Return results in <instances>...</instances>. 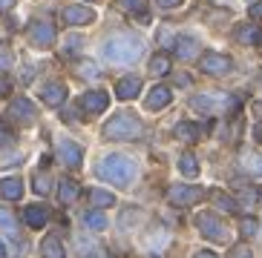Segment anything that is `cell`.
Returning <instances> with one entry per match:
<instances>
[{"instance_id": "cell-1", "label": "cell", "mask_w": 262, "mask_h": 258, "mask_svg": "<svg viewBox=\"0 0 262 258\" xmlns=\"http://www.w3.org/2000/svg\"><path fill=\"white\" fill-rule=\"evenodd\" d=\"M139 175L136 161L127 158V155H107V158L98 164V178L116 184V187H130Z\"/></svg>"}, {"instance_id": "cell-2", "label": "cell", "mask_w": 262, "mask_h": 258, "mask_svg": "<svg viewBox=\"0 0 262 258\" xmlns=\"http://www.w3.org/2000/svg\"><path fill=\"white\" fill-rule=\"evenodd\" d=\"M141 55V38L130 32H118L113 38L104 40V58L113 63H133Z\"/></svg>"}, {"instance_id": "cell-3", "label": "cell", "mask_w": 262, "mask_h": 258, "mask_svg": "<svg viewBox=\"0 0 262 258\" xmlns=\"http://www.w3.org/2000/svg\"><path fill=\"white\" fill-rule=\"evenodd\" d=\"M101 132H104L107 141H139V138L144 135V123H141L133 112H121V115H116V118H110Z\"/></svg>"}, {"instance_id": "cell-4", "label": "cell", "mask_w": 262, "mask_h": 258, "mask_svg": "<svg viewBox=\"0 0 262 258\" xmlns=\"http://www.w3.org/2000/svg\"><path fill=\"white\" fill-rule=\"evenodd\" d=\"M196 227L210 241H228V227L216 218V213H199L196 215Z\"/></svg>"}, {"instance_id": "cell-5", "label": "cell", "mask_w": 262, "mask_h": 258, "mask_svg": "<svg viewBox=\"0 0 262 258\" xmlns=\"http://www.w3.org/2000/svg\"><path fill=\"white\" fill-rule=\"evenodd\" d=\"M202 195H205V190H202V187H193V184H173L170 192H167L170 204H176V207H190V204H196Z\"/></svg>"}, {"instance_id": "cell-6", "label": "cell", "mask_w": 262, "mask_h": 258, "mask_svg": "<svg viewBox=\"0 0 262 258\" xmlns=\"http://www.w3.org/2000/svg\"><path fill=\"white\" fill-rule=\"evenodd\" d=\"M199 69H202V72H208V75H228V72L233 69V61L228 58V55L208 52V55H202Z\"/></svg>"}, {"instance_id": "cell-7", "label": "cell", "mask_w": 262, "mask_h": 258, "mask_svg": "<svg viewBox=\"0 0 262 258\" xmlns=\"http://www.w3.org/2000/svg\"><path fill=\"white\" fill-rule=\"evenodd\" d=\"M29 40H32V46H38V49L52 46L55 43V26L49 20H35L29 26Z\"/></svg>"}, {"instance_id": "cell-8", "label": "cell", "mask_w": 262, "mask_h": 258, "mask_svg": "<svg viewBox=\"0 0 262 258\" xmlns=\"http://www.w3.org/2000/svg\"><path fill=\"white\" fill-rule=\"evenodd\" d=\"M107 107H110V95H107L104 89L86 92L84 98H81V109H84L86 115H101Z\"/></svg>"}, {"instance_id": "cell-9", "label": "cell", "mask_w": 262, "mask_h": 258, "mask_svg": "<svg viewBox=\"0 0 262 258\" xmlns=\"http://www.w3.org/2000/svg\"><path fill=\"white\" fill-rule=\"evenodd\" d=\"M61 17H63L67 26H86V23L95 20V12L93 9H86V6H67Z\"/></svg>"}, {"instance_id": "cell-10", "label": "cell", "mask_w": 262, "mask_h": 258, "mask_svg": "<svg viewBox=\"0 0 262 258\" xmlns=\"http://www.w3.org/2000/svg\"><path fill=\"white\" fill-rule=\"evenodd\" d=\"M58 158H61L70 169H75V167H81L84 152H81V146H78V144H72V141H67V138H63L61 144H58Z\"/></svg>"}, {"instance_id": "cell-11", "label": "cell", "mask_w": 262, "mask_h": 258, "mask_svg": "<svg viewBox=\"0 0 262 258\" xmlns=\"http://www.w3.org/2000/svg\"><path fill=\"white\" fill-rule=\"evenodd\" d=\"M9 115H15L20 123H32L35 121V115H38V109H35V104H32L29 98H17V100H12Z\"/></svg>"}, {"instance_id": "cell-12", "label": "cell", "mask_w": 262, "mask_h": 258, "mask_svg": "<svg viewBox=\"0 0 262 258\" xmlns=\"http://www.w3.org/2000/svg\"><path fill=\"white\" fill-rule=\"evenodd\" d=\"M139 92H141V81L136 75H127V78H121L118 81V86H116V95L121 100H133V98H139Z\"/></svg>"}, {"instance_id": "cell-13", "label": "cell", "mask_w": 262, "mask_h": 258, "mask_svg": "<svg viewBox=\"0 0 262 258\" xmlns=\"http://www.w3.org/2000/svg\"><path fill=\"white\" fill-rule=\"evenodd\" d=\"M24 221L29 224L32 229H40V227H47V221H49V210L47 207H40V204H32L24 210Z\"/></svg>"}, {"instance_id": "cell-14", "label": "cell", "mask_w": 262, "mask_h": 258, "mask_svg": "<svg viewBox=\"0 0 262 258\" xmlns=\"http://www.w3.org/2000/svg\"><path fill=\"white\" fill-rule=\"evenodd\" d=\"M170 100H173V92H170L167 86H153V89L147 92L144 107L147 109H162V107H167Z\"/></svg>"}, {"instance_id": "cell-15", "label": "cell", "mask_w": 262, "mask_h": 258, "mask_svg": "<svg viewBox=\"0 0 262 258\" xmlns=\"http://www.w3.org/2000/svg\"><path fill=\"white\" fill-rule=\"evenodd\" d=\"M40 100H43L47 107H61L63 100H67V86L63 84H47L43 92H40Z\"/></svg>"}, {"instance_id": "cell-16", "label": "cell", "mask_w": 262, "mask_h": 258, "mask_svg": "<svg viewBox=\"0 0 262 258\" xmlns=\"http://www.w3.org/2000/svg\"><path fill=\"white\" fill-rule=\"evenodd\" d=\"M176 55L182 58V61H193V58L199 55V40L190 38V35H182V38H176Z\"/></svg>"}, {"instance_id": "cell-17", "label": "cell", "mask_w": 262, "mask_h": 258, "mask_svg": "<svg viewBox=\"0 0 262 258\" xmlns=\"http://www.w3.org/2000/svg\"><path fill=\"white\" fill-rule=\"evenodd\" d=\"M20 195H24V184H20V178H3V181H0V198L17 201Z\"/></svg>"}, {"instance_id": "cell-18", "label": "cell", "mask_w": 262, "mask_h": 258, "mask_svg": "<svg viewBox=\"0 0 262 258\" xmlns=\"http://www.w3.org/2000/svg\"><path fill=\"white\" fill-rule=\"evenodd\" d=\"M236 40L242 46H259L262 43V29L254 26V23H248V26H242V29L236 32Z\"/></svg>"}, {"instance_id": "cell-19", "label": "cell", "mask_w": 262, "mask_h": 258, "mask_svg": "<svg viewBox=\"0 0 262 258\" xmlns=\"http://www.w3.org/2000/svg\"><path fill=\"white\" fill-rule=\"evenodd\" d=\"M81 190H78V184L70 181V178H63L61 187H58V198H61V204H75Z\"/></svg>"}, {"instance_id": "cell-20", "label": "cell", "mask_w": 262, "mask_h": 258, "mask_svg": "<svg viewBox=\"0 0 262 258\" xmlns=\"http://www.w3.org/2000/svg\"><path fill=\"white\" fill-rule=\"evenodd\" d=\"M40 252H43V258H63L67 252H63V244L58 241L55 236H47L43 238V244H40Z\"/></svg>"}, {"instance_id": "cell-21", "label": "cell", "mask_w": 262, "mask_h": 258, "mask_svg": "<svg viewBox=\"0 0 262 258\" xmlns=\"http://www.w3.org/2000/svg\"><path fill=\"white\" fill-rule=\"evenodd\" d=\"M199 135H202V129L196 126L193 121H182L176 126V138H179V141H199Z\"/></svg>"}, {"instance_id": "cell-22", "label": "cell", "mask_w": 262, "mask_h": 258, "mask_svg": "<svg viewBox=\"0 0 262 258\" xmlns=\"http://www.w3.org/2000/svg\"><path fill=\"white\" fill-rule=\"evenodd\" d=\"M179 169H182V175H187V178H196V175H199V161H196V155H193V152H185V155L179 158Z\"/></svg>"}, {"instance_id": "cell-23", "label": "cell", "mask_w": 262, "mask_h": 258, "mask_svg": "<svg viewBox=\"0 0 262 258\" xmlns=\"http://www.w3.org/2000/svg\"><path fill=\"white\" fill-rule=\"evenodd\" d=\"M242 169H248L251 175H262V155L245 152V155H242Z\"/></svg>"}, {"instance_id": "cell-24", "label": "cell", "mask_w": 262, "mask_h": 258, "mask_svg": "<svg viewBox=\"0 0 262 258\" xmlns=\"http://www.w3.org/2000/svg\"><path fill=\"white\" fill-rule=\"evenodd\" d=\"M0 229L9 233V236H17V221H15V215L9 213L6 207H0Z\"/></svg>"}, {"instance_id": "cell-25", "label": "cell", "mask_w": 262, "mask_h": 258, "mask_svg": "<svg viewBox=\"0 0 262 258\" xmlns=\"http://www.w3.org/2000/svg\"><path fill=\"white\" fill-rule=\"evenodd\" d=\"M78 255L81 258H95V255H101V247L95 241H90V238H78Z\"/></svg>"}, {"instance_id": "cell-26", "label": "cell", "mask_w": 262, "mask_h": 258, "mask_svg": "<svg viewBox=\"0 0 262 258\" xmlns=\"http://www.w3.org/2000/svg\"><path fill=\"white\" fill-rule=\"evenodd\" d=\"M90 201H93L95 207H113L116 204V195L107 190H90Z\"/></svg>"}, {"instance_id": "cell-27", "label": "cell", "mask_w": 262, "mask_h": 258, "mask_svg": "<svg viewBox=\"0 0 262 258\" xmlns=\"http://www.w3.org/2000/svg\"><path fill=\"white\" fill-rule=\"evenodd\" d=\"M213 204L219 207V210H225V213H236L239 201H233L228 192H213Z\"/></svg>"}, {"instance_id": "cell-28", "label": "cell", "mask_w": 262, "mask_h": 258, "mask_svg": "<svg viewBox=\"0 0 262 258\" xmlns=\"http://www.w3.org/2000/svg\"><path fill=\"white\" fill-rule=\"evenodd\" d=\"M86 227L95 229V233H101V229H107V215L98 213V210H93V213H86Z\"/></svg>"}, {"instance_id": "cell-29", "label": "cell", "mask_w": 262, "mask_h": 258, "mask_svg": "<svg viewBox=\"0 0 262 258\" xmlns=\"http://www.w3.org/2000/svg\"><path fill=\"white\" fill-rule=\"evenodd\" d=\"M150 72H153V75H167L170 72V58L167 55H156L153 61H150Z\"/></svg>"}, {"instance_id": "cell-30", "label": "cell", "mask_w": 262, "mask_h": 258, "mask_svg": "<svg viewBox=\"0 0 262 258\" xmlns=\"http://www.w3.org/2000/svg\"><path fill=\"white\" fill-rule=\"evenodd\" d=\"M256 229H259V221H256L254 215H245V218L239 221V233H242L245 238L256 236Z\"/></svg>"}, {"instance_id": "cell-31", "label": "cell", "mask_w": 262, "mask_h": 258, "mask_svg": "<svg viewBox=\"0 0 262 258\" xmlns=\"http://www.w3.org/2000/svg\"><path fill=\"white\" fill-rule=\"evenodd\" d=\"M118 3H121V9L124 12H130V15H144L147 12V0H118Z\"/></svg>"}, {"instance_id": "cell-32", "label": "cell", "mask_w": 262, "mask_h": 258, "mask_svg": "<svg viewBox=\"0 0 262 258\" xmlns=\"http://www.w3.org/2000/svg\"><path fill=\"white\" fill-rule=\"evenodd\" d=\"M78 75L86 78V81H93V78L98 75V72H95V63L93 61H81V63H78Z\"/></svg>"}, {"instance_id": "cell-33", "label": "cell", "mask_w": 262, "mask_h": 258, "mask_svg": "<svg viewBox=\"0 0 262 258\" xmlns=\"http://www.w3.org/2000/svg\"><path fill=\"white\" fill-rule=\"evenodd\" d=\"M35 192H40V195L49 192V178L47 175H35Z\"/></svg>"}, {"instance_id": "cell-34", "label": "cell", "mask_w": 262, "mask_h": 258, "mask_svg": "<svg viewBox=\"0 0 262 258\" xmlns=\"http://www.w3.org/2000/svg\"><path fill=\"white\" fill-rule=\"evenodd\" d=\"M231 258H254V255H251V250H248L245 244H239V247L231 250Z\"/></svg>"}, {"instance_id": "cell-35", "label": "cell", "mask_w": 262, "mask_h": 258, "mask_svg": "<svg viewBox=\"0 0 262 258\" xmlns=\"http://www.w3.org/2000/svg\"><path fill=\"white\" fill-rule=\"evenodd\" d=\"M9 66H12V52H9V49H0V72L9 69Z\"/></svg>"}, {"instance_id": "cell-36", "label": "cell", "mask_w": 262, "mask_h": 258, "mask_svg": "<svg viewBox=\"0 0 262 258\" xmlns=\"http://www.w3.org/2000/svg\"><path fill=\"white\" fill-rule=\"evenodd\" d=\"M9 141H12V129H9L6 123L0 121V146H3V144H9Z\"/></svg>"}, {"instance_id": "cell-37", "label": "cell", "mask_w": 262, "mask_h": 258, "mask_svg": "<svg viewBox=\"0 0 262 258\" xmlns=\"http://www.w3.org/2000/svg\"><path fill=\"white\" fill-rule=\"evenodd\" d=\"M159 43L162 46H167V43H173V35H170L167 29H159Z\"/></svg>"}, {"instance_id": "cell-38", "label": "cell", "mask_w": 262, "mask_h": 258, "mask_svg": "<svg viewBox=\"0 0 262 258\" xmlns=\"http://www.w3.org/2000/svg\"><path fill=\"white\" fill-rule=\"evenodd\" d=\"M12 92V84H9V78H0V95H9Z\"/></svg>"}, {"instance_id": "cell-39", "label": "cell", "mask_w": 262, "mask_h": 258, "mask_svg": "<svg viewBox=\"0 0 262 258\" xmlns=\"http://www.w3.org/2000/svg\"><path fill=\"white\" fill-rule=\"evenodd\" d=\"M251 17H254V20L262 17V3H254V6H251Z\"/></svg>"}, {"instance_id": "cell-40", "label": "cell", "mask_w": 262, "mask_h": 258, "mask_svg": "<svg viewBox=\"0 0 262 258\" xmlns=\"http://www.w3.org/2000/svg\"><path fill=\"white\" fill-rule=\"evenodd\" d=\"M164 9H176V6H182V0H159Z\"/></svg>"}, {"instance_id": "cell-41", "label": "cell", "mask_w": 262, "mask_h": 258, "mask_svg": "<svg viewBox=\"0 0 262 258\" xmlns=\"http://www.w3.org/2000/svg\"><path fill=\"white\" fill-rule=\"evenodd\" d=\"M193 258H219V255H216V252H210V250H199Z\"/></svg>"}, {"instance_id": "cell-42", "label": "cell", "mask_w": 262, "mask_h": 258, "mask_svg": "<svg viewBox=\"0 0 262 258\" xmlns=\"http://www.w3.org/2000/svg\"><path fill=\"white\" fill-rule=\"evenodd\" d=\"M12 6H15V0H0V12H9Z\"/></svg>"}, {"instance_id": "cell-43", "label": "cell", "mask_w": 262, "mask_h": 258, "mask_svg": "<svg viewBox=\"0 0 262 258\" xmlns=\"http://www.w3.org/2000/svg\"><path fill=\"white\" fill-rule=\"evenodd\" d=\"M254 135H256V141H262V123H259V126L254 129Z\"/></svg>"}, {"instance_id": "cell-44", "label": "cell", "mask_w": 262, "mask_h": 258, "mask_svg": "<svg viewBox=\"0 0 262 258\" xmlns=\"http://www.w3.org/2000/svg\"><path fill=\"white\" fill-rule=\"evenodd\" d=\"M0 258H6V247H3V241H0Z\"/></svg>"}, {"instance_id": "cell-45", "label": "cell", "mask_w": 262, "mask_h": 258, "mask_svg": "<svg viewBox=\"0 0 262 258\" xmlns=\"http://www.w3.org/2000/svg\"><path fill=\"white\" fill-rule=\"evenodd\" d=\"M256 84H259V89H262V72H259V78H256Z\"/></svg>"}]
</instances>
